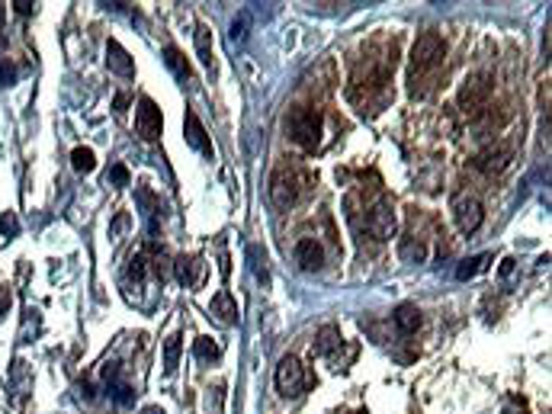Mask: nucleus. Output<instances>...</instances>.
<instances>
[{
	"label": "nucleus",
	"mask_w": 552,
	"mask_h": 414,
	"mask_svg": "<svg viewBox=\"0 0 552 414\" xmlns=\"http://www.w3.org/2000/svg\"><path fill=\"white\" fill-rule=\"evenodd\" d=\"M443 55H447V46H443V39L437 36L433 29H427V32L418 36V42H414V48H411V65H408V90H411L414 97L427 93L437 68L443 65Z\"/></svg>",
	"instance_id": "nucleus-1"
},
{
	"label": "nucleus",
	"mask_w": 552,
	"mask_h": 414,
	"mask_svg": "<svg viewBox=\"0 0 552 414\" xmlns=\"http://www.w3.org/2000/svg\"><path fill=\"white\" fill-rule=\"evenodd\" d=\"M286 129H289V138L305 151H315L321 141V112L309 110V106H296L286 119Z\"/></svg>",
	"instance_id": "nucleus-2"
},
{
	"label": "nucleus",
	"mask_w": 552,
	"mask_h": 414,
	"mask_svg": "<svg viewBox=\"0 0 552 414\" xmlns=\"http://www.w3.org/2000/svg\"><path fill=\"white\" fill-rule=\"evenodd\" d=\"M305 184H309V180H305L299 170H286V167H283V170H276L273 180H270V199L280 206V209H289V206L299 203Z\"/></svg>",
	"instance_id": "nucleus-3"
},
{
	"label": "nucleus",
	"mask_w": 552,
	"mask_h": 414,
	"mask_svg": "<svg viewBox=\"0 0 552 414\" xmlns=\"http://www.w3.org/2000/svg\"><path fill=\"white\" fill-rule=\"evenodd\" d=\"M366 231H369L376 241L395 238V231H398V215H395V206L389 203V199H379L376 206H369V212H366Z\"/></svg>",
	"instance_id": "nucleus-4"
},
{
	"label": "nucleus",
	"mask_w": 552,
	"mask_h": 414,
	"mask_svg": "<svg viewBox=\"0 0 552 414\" xmlns=\"http://www.w3.org/2000/svg\"><path fill=\"white\" fill-rule=\"evenodd\" d=\"M305 369H302V363L296 357H283L280 366H276V388H280V395L286 398H296L305 392Z\"/></svg>",
	"instance_id": "nucleus-5"
},
{
	"label": "nucleus",
	"mask_w": 552,
	"mask_h": 414,
	"mask_svg": "<svg viewBox=\"0 0 552 414\" xmlns=\"http://www.w3.org/2000/svg\"><path fill=\"white\" fill-rule=\"evenodd\" d=\"M491 77L488 74H472V77H466L462 81V87H459V106L466 112H478L482 106H485V100L491 97Z\"/></svg>",
	"instance_id": "nucleus-6"
},
{
	"label": "nucleus",
	"mask_w": 552,
	"mask_h": 414,
	"mask_svg": "<svg viewBox=\"0 0 552 414\" xmlns=\"http://www.w3.org/2000/svg\"><path fill=\"white\" fill-rule=\"evenodd\" d=\"M135 129H139L141 141H158L161 129H164V119H161L158 103L151 97H141L139 100V112H135Z\"/></svg>",
	"instance_id": "nucleus-7"
},
{
	"label": "nucleus",
	"mask_w": 552,
	"mask_h": 414,
	"mask_svg": "<svg viewBox=\"0 0 552 414\" xmlns=\"http://www.w3.org/2000/svg\"><path fill=\"white\" fill-rule=\"evenodd\" d=\"M453 219H456L462 235H472V231H478L482 219H485V209H482V203H478L476 196L462 193V196H456V203H453Z\"/></svg>",
	"instance_id": "nucleus-8"
},
{
	"label": "nucleus",
	"mask_w": 552,
	"mask_h": 414,
	"mask_svg": "<svg viewBox=\"0 0 552 414\" xmlns=\"http://www.w3.org/2000/svg\"><path fill=\"white\" fill-rule=\"evenodd\" d=\"M183 132H187V145L196 148L199 155L212 157V141H209L206 129H203V122H199V116L193 110H187V116H183Z\"/></svg>",
	"instance_id": "nucleus-9"
},
{
	"label": "nucleus",
	"mask_w": 552,
	"mask_h": 414,
	"mask_svg": "<svg viewBox=\"0 0 552 414\" xmlns=\"http://www.w3.org/2000/svg\"><path fill=\"white\" fill-rule=\"evenodd\" d=\"M174 273H177V279L183 286L199 289V286H203V273H206V264L199 257H177L174 260Z\"/></svg>",
	"instance_id": "nucleus-10"
},
{
	"label": "nucleus",
	"mask_w": 552,
	"mask_h": 414,
	"mask_svg": "<svg viewBox=\"0 0 552 414\" xmlns=\"http://www.w3.org/2000/svg\"><path fill=\"white\" fill-rule=\"evenodd\" d=\"M296 260H299L302 270L315 273V270L325 267V250H321V244L315 238H302L299 244H296Z\"/></svg>",
	"instance_id": "nucleus-11"
},
{
	"label": "nucleus",
	"mask_w": 552,
	"mask_h": 414,
	"mask_svg": "<svg viewBox=\"0 0 552 414\" xmlns=\"http://www.w3.org/2000/svg\"><path fill=\"white\" fill-rule=\"evenodd\" d=\"M507 164H511V148H504V145L485 148V151L476 157V167L482 174H501Z\"/></svg>",
	"instance_id": "nucleus-12"
},
{
	"label": "nucleus",
	"mask_w": 552,
	"mask_h": 414,
	"mask_svg": "<svg viewBox=\"0 0 552 414\" xmlns=\"http://www.w3.org/2000/svg\"><path fill=\"white\" fill-rule=\"evenodd\" d=\"M106 65H110V71L119 74V77H132V74H135V61H132V55L116 39L106 42Z\"/></svg>",
	"instance_id": "nucleus-13"
},
{
	"label": "nucleus",
	"mask_w": 552,
	"mask_h": 414,
	"mask_svg": "<svg viewBox=\"0 0 552 414\" xmlns=\"http://www.w3.org/2000/svg\"><path fill=\"white\" fill-rule=\"evenodd\" d=\"M209 312L216 315L222 324H234V322H238V302H234V295L228 293V289H218V293L212 295Z\"/></svg>",
	"instance_id": "nucleus-14"
},
{
	"label": "nucleus",
	"mask_w": 552,
	"mask_h": 414,
	"mask_svg": "<svg viewBox=\"0 0 552 414\" xmlns=\"http://www.w3.org/2000/svg\"><path fill=\"white\" fill-rule=\"evenodd\" d=\"M392 322H395V328H398L402 334H414L418 328H421V312H418V305L402 302L398 308H395Z\"/></svg>",
	"instance_id": "nucleus-15"
},
{
	"label": "nucleus",
	"mask_w": 552,
	"mask_h": 414,
	"mask_svg": "<svg viewBox=\"0 0 552 414\" xmlns=\"http://www.w3.org/2000/svg\"><path fill=\"white\" fill-rule=\"evenodd\" d=\"M193 39H196V55H199V61L206 65V71H216V48H212V32H209V29L199 23L196 32H193Z\"/></svg>",
	"instance_id": "nucleus-16"
},
{
	"label": "nucleus",
	"mask_w": 552,
	"mask_h": 414,
	"mask_svg": "<svg viewBox=\"0 0 552 414\" xmlns=\"http://www.w3.org/2000/svg\"><path fill=\"white\" fill-rule=\"evenodd\" d=\"M164 61H167V68L177 74L180 81H190V77H193V71H190V65H187V58H183V52H180L177 46L164 48Z\"/></svg>",
	"instance_id": "nucleus-17"
},
{
	"label": "nucleus",
	"mask_w": 552,
	"mask_h": 414,
	"mask_svg": "<svg viewBox=\"0 0 552 414\" xmlns=\"http://www.w3.org/2000/svg\"><path fill=\"white\" fill-rule=\"evenodd\" d=\"M340 341H344V337H340V331H337L334 324H325V328L318 331V341H315V350H318V353H325V357H331V353H334V350L340 347Z\"/></svg>",
	"instance_id": "nucleus-18"
},
{
	"label": "nucleus",
	"mask_w": 552,
	"mask_h": 414,
	"mask_svg": "<svg viewBox=\"0 0 552 414\" xmlns=\"http://www.w3.org/2000/svg\"><path fill=\"white\" fill-rule=\"evenodd\" d=\"M247 260H251L254 276H257L260 283H267V279H270V270H267V250H263L260 244H251V248H247Z\"/></svg>",
	"instance_id": "nucleus-19"
},
{
	"label": "nucleus",
	"mask_w": 552,
	"mask_h": 414,
	"mask_svg": "<svg viewBox=\"0 0 552 414\" xmlns=\"http://www.w3.org/2000/svg\"><path fill=\"white\" fill-rule=\"evenodd\" d=\"M71 164H74L77 174H90V170L96 167V157H94V151H90V148L81 145V148H74V151H71Z\"/></svg>",
	"instance_id": "nucleus-20"
},
{
	"label": "nucleus",
	"mask_w": 552,
	"mask_h": 414,
	"mask_svg": "<svg viewBox=\"0 0 552 414\" xmlns=\"http://www.w3.org/2000/svg\"><path fill=\"white\" fill-rule=\"evenodd\" d=\"M180 334H170L167 341H164V373H174L180 363Z\"/></svg>",
	"instance_id": "nucleus-21"
},
{
	"label": "nucleus",
	"mask_w": 552,
	"mask_h": 414,
	"mask_svg": "<svg viewBox=\"0 0 552 414\" xmlns=\"http://www.w3.org/2000/svg\"><path fill=\"white\" fill-rule=\"evenodd\" d=\"M485 260H488L485 254H478V257L462 260V264L456 267V279H462V283H466V279H472L476 273H482V270H485Z\"/></svg>",
	"instance_id": "nucleus-22"
},
{
	"label": "nucleus",
	"mask_w": 552,
	"mask_h": 414,
	"mask_svg": "<svg viewBox=\"0 0 552 414\" xmlns=\"http://www.w3.org/2000/svg\"><path fill=\"white\" fill-rule=\"evenodd\" d=\"M402 257H405V260H411V264H421V260L427 257V248H424V241L408 238V241L402 244Z\"/></svg>",
	"instance_id": "nucleus-23"
},
{
	"label": "nucleus",
	"mask_w": 552,
	"mask_h": 414,
	"mask_svg": "<svg viewBox=\"0 0 552 414\" xmlns=\"http://www.w3.org/2000/svg\"><path fill=\"white\" fill-rule=\"evenodd\" d=\"M193 353L199 359H218V347L212 344V337H196L193 341Z\"/></svg>",
	"instance_id": "nucleus-24"
},
{
	"label": "nucleus",
	"mask_w": 552,
	"mask_h": 414,
	"mask_svg": "<svg viewBox=\"0 0 552 414\" xmlns=\"http://www.w3.org/2000/svg\"><path fill=\"white\" fill-rule=\"evenodd\" d=\"M106 184L112 186H129V167L125 164H112L110 174H106Z\"/></svg>",
	"instance_id": "nucleus-25"
},
{
	"label": "nucleus",
	"mask_w": 552,
	"mask_h": 414,
	"mask_svg": "<svg viewBox=\"0 0 552 414\" xmlns=\"http://www.w3.org/2000/svg\"><path fill=\"white\" fill-rule=\"evenodd\" d=\"M247 26H251V13H241L232 23V42H244L247 39Z\"/></svg>",
	"instance_id": "nucleus-26"
},
{
	"label": "nucleus",
	"mask_w": 552,
	"mask_h": 414,
	"mask_svg": "<svg viewBox=\"0 0 552 414\" xmlns=\"http://www.w3.org/2000/svg\"><path fill=\"white\" fill-rule=\"evenodd\" d=\"M0 231H3V235H17L19 231V221L13 212H3V215H0Z\"/></svg>",
	"instance_id": "nucleus-27"
},
{
	"label": "nucleus",
	"mask_w": 552,
	"mask_h": 414,
	"mask_svg": "<svg viewBox=\"0 0 552 414\" xmlns=\"http://www.w3.org/2000/svg\"><path fill=\"white\" fill-rule=\"evenodd\" d=\"M145 264H148V260H145V254H135V257L129 260V276H132V279H141V276H145Z\"/></svg>",
	"instance_id": "nucleus-28"
},
{
	"label": "nucleus",
	"mask_w": 552,
	"mask_h": 414,
	"mask_svg": "<svg viewBox=\"0 0 552 414\" xmlns=\"http://www.w3.org/2000/svg\"><path fill=\"white\" fill-rule=\"evenodd\" d=\"M0 83H3V87L17 83V68L10 65V61H3V58H0Z\"/></svg>",
	"instance_id": "nucleus-29"
},
{
	"label": "nucleus",
	"mask_w": 552,
	"mask_h": 414,
	"mask_svg": "<svg viewBox=\"0 0 552 414\" xmlns=\"http://www.w3.org/2000/svg\"><path fill=\"white\" fill-rule=\"evenodd\" d=\"M125 225H129V215H125V212H119V215H116V221H112L110 235H112V238H119L122 231H125Z\"/></svg>",
	"instance_id": "nucleus-30"
},
{
	"label": "nucleus",
	"mask_w": 552,
	"mask_h": 414,
	"mask_svg": "<svg viewBox=\"0 0 552 414\" xmlns=\"http://www.w3.org/2000/svg\"><path fill=\"white\" fill-rule=\"evenodd\" d=\"M129 392H132L129 386H116V388H112V395H116V402H119V405H129V402H132Z\"/></svg>",
	"instance_id": "nucleus-31"
},
{
	"label": "nucleus",
	"mask_w": 552,
	"mask_h": 414,
	"mask_svg": "<svg viewBox=\"0 0 552 414\" xmlns=\"http://www.w3.org/2000/svg\"><path fill=\"white\" fill-rule=\"evenodd\" d=\"M112 110L119 112V116L129 110V93H116V100H112Z\"/></svg>",
	"instance_id": "nucleus-32"
},
{
	"label": "nucleus",
	"mask_w": 552,
	"mask_h": 414,
	"mask_svg": "<svg viewBox=\"0 0 552 414\" xmlns=\"http://www.w3.org/2000/svg\"><path fill=\"white\" fill-rule=\"evenodd\" d=\"M13 10H17L19 17H29V13L36 10V3H29V0H13Z\"/></svg>",
	"instance_id": "nucleus-33"
},
{
	"label": "nucleus",
	"mask_w": 552,
	"mask_h": 414,
	"mask_svg": "<svg viewBox=\"0 0 552 414\" xmlns=\"http://www.w3.org/2000/svg\"><path fill=\"white\" fill-rule=\"evenodd\" d=\"M141 414H164V411H158V408H145Z\"/></svg>",
	"instance_id": "nucleus-34"
}]
</instances>
